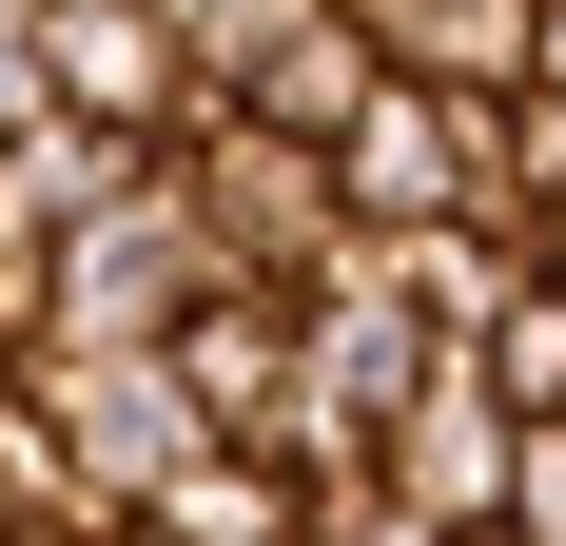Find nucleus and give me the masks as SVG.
<instances>
[{
  "label": "nucleus",
  "instance_id": "obj_1",
  "mask_svg": "<svg viewBox=\"0 0 566 546\" xmlns=\"http://www.w3.org/2000/svg\"><path fill=\"white\" fill-rule=\"evenodd\" d=\"M234 293V254H216V216H196V176H137L117 216H78L40 254V351H176V332Z\"/></svg>",
  "mask_w": 566,
  "mask_h": 546
},
{
  "label": "nucleus",
  "instance_id": "obj_5",
  "mask_svg": "<svg viewBox=\"0 0 566 546\" xmlns=\"http://www.w3.org/2000/svg\"><path fill=\"white\" fill-rule=\"evenodd\" d=\"M333 196H352V234H450V216H489V117L391 78V98L333 137Z\"/></svg>",
  "mask_w": 566,
  "mask_h": 546
},
{
  "label": "nucleus",
  "instance_id": "obj_14",
  "mask_svg": "<svg viewBox=\"0 0 566 546\" xmlns=\"http://www.w3.org/2000/svg\"><path fill=\"white\" fill-rule=\"evenodd\" d=\"M509 546H566V430H527V489H509Z\"/></svg>",
  "mask_w": 566,
  "mask_h": 546
},
{
  "label": "nucleus",
  "instance_id": "obj_3",
  "mask_svg": "<svg viewBox=\"0 0 566 546\" xmlns=\"http://www.w3.org/2000/svg\"><path fill=\"white\" fill-rule=\"evenodd\" d=\"M196 216H216V254H234V293H313V273L352 254V196H333V157L313 137H274V117H216L196 137Z\"/></svg>",
  "mask_w": 566,
  "mask_h": 546
},
{
  "label": "nucleus",
  "instance_id": "obj_9",
  "mask_svg": "<svg viewBox=\"0 0 566 546\" xmlns=\"http://www.w3.org/2000/svg\"><path fill=\"white\" fill-rule=\"evenodd\" d=\"M137 176H157V157H117L98 117H40V137L0 157V254H59V234H78V216H117Z\"/></svg>",
  "mask_w": 566,
  "mask_h": 546
},
{
  "label": "nucleus",
  "instance_id": "obj_6",
  "mask_svg": "<svg viewBox=\"0 0 566 546\" xmlns=\"http://www.w3.org/2000/svg\"><path fill=\"white\" fill-rule=\"evenodd\" d=\"M371 254H391V293L430 313V351H489V332L547 293V234H527L509 196H489V216H450V234H371Z\"/></svg>",
  "mask_w": 566,
  "mask_h": 546
},
{
  "label": "nucleus",
  "instance_id": "obj_21",
  "mask_svg": "<svg viewBox=\"0 0 566 546\" xmlns=\"http://www.w3.org/2000/svg\"><path fill=\"white\" fill-rule=\"evenodd\" d=\"M0 546H20V527H0Z\"/></svg>",
  "mask_w": 566,
  "mask_h": 546
},
{
  "label": "nucleus",
  "instance_id": "obj_2",
  "mask_svg": "<svg viewBox=\"0 0 566 546\" xmlns=\"http://www.w3.org/2000/svg\"><path fill=\"white\" fill-rule=\"evenodd\" d=\"M509 489H527V410L450 351V371L371 430V507H391V527H430V546H489V527H509Z\"/></svg>",
  "mask_w": 566,
  "mask_h": 546
},
{
  "label": "nucleus",
  "instance_id": "obj_10",
  "mask_svg": "<svg viewBox=\"0 0 566 546\" xmlns=\"http://www.w3.org/2000/svg\"><path fill=\"white\" fill-rule=\"evenodd\" d=\"M137 546H313V489L254 469V449H216V469H176V489L137 507Z\"/></svg>",
  "mask_w": 566,
  "mask_h": 546
},
{
  "label": "nucleus",
  "instance_id": "obj_19",
  "mask_svg": "<svg viewBox=\"0 0 566 546\" xmlns=\"http://www.w3.org/2000/svg\"><path fill=\"white\" fill-rule=\"evenodd\" d=\"M352 20H371V0H352Z\"/></svg>",
  "mask_w": 566,
  "mask_h": 546
},
{
  "label": "nucleus",
  "instance_id": "obj_18",
  "mask_svg": "<svg viewBox=\"0 0 566 546\" xmlns=\"http://www.w3.org/2000/svg\"><path fill=\"white\" fill-rule=\"evenodd\" d=\"M547 273H566V234H547Z\"/></svg>",
  "mask_w": 566,
  "mask_h": 546
},
{
  "label": "nucleus",
  "instance_id": "obj_15",
  "mask_svg": "<svg viewBox=\"0 0 566 546\" xmlns=\"http://www.w3.org/2000/svg\"><path fill=\"white\" fill-rule=\"evenodd\" d=\"M527 98H566V0H547V40H527Z\"/></svg>",
  "mask_w": 566,
  "mask_h": 546
},
{
  "label": "nucleus",
  "instance_id": "obj_11",
  "mask_svg": "<svg viewBox=\"0 0 566 546\" xmlns=\"http://www.w3.org/2000/svg\"><path fill=\"white\" fill-rule=\"evenodd\" d=\"M469 371L509 390L527 430H566V273H547V293H527V313H509V332H489V351H469Z\"/></svg>",
  "mask_w": 566,
  "mask_h": 546
},
{
  "label": "nucleus",
  "instance_id": "obj_8",
  "mask_svg": "<svg viewBox=\"0 0 566 546\" xmlns=\"http://www.w3.org/2000/svg\"><path fill=\"white\" fill-rule=\"evenodd\" d=\"M371 40H391L410 98L509 117V98H527V40H547V0H371Z\"/></svg>",
  "mask_w": 566,
  "mask_h": 546
},
{
  "label": "nucleus",
  "instance_id": "obj_4",
  "mask_svg": "<svg viewBox=\"0 0 566 546\" xmlns=\"http://www.w3.org/2000/svg\"><path fill=\"white\" fill-rule=\"evenodd\" d=\"M20 390L59 410V449H78V489H98V527H137V507H157L176 469H216V430H196V390H176V351H40Z\"/></svg>",
  "mask_w": 566,
  "mask_h": 546
},
{
  "label": "nucleus",
  "instance_id": "obj_20",
  "mask_svg": "<svg viewBox=\"0 0 566 546\" xmlns=\"http://www.w3.org/2000/svg\"><path fill=\"white\" fill-rule=\"evenodd\" d=\"M0 390H20V371H0Z\"/></svg>",
  "mask_w": 566,
  "mask_h": 546
},
{
  "label": "nucleus",
  "instance_id": "obj_12",
  "mask_svg": "<svg viewBox=\"0 0 566 546\" xmlns=\"http://www.w3.org/2000/svg\"><path fill=\"white\" fill-rule=\"evenodd\" d=\"M489 196H509L527 234H566V98H509V117H489Z\"/></svg>",
  "mask_w": 566,
  "mask_h": 546
},
{
  "label": "nucleus",
  "instance_id": "obj_16",
  "mask_svg": "<svg viewBox=\"0 0 566 546\" xmlns=\"http://www.w3.org/2000/svg\"><path fill=\"white\" fill-rule=\"evenodd\" d=\"M176 20H196V40H216V20H254V0H176Z\"/></svg>",
  "mask_w": 566,
  "mask_h": 546
},
{
  "label": "nucleus",
  "instance_id": "obj_13",
  "mask_svg": "<svg viewBox=\"0 0 566 546\" xmlns=\"http://www.w3.org/2000/svg\"><path fill=\"white\" fill-rule=\"evenodd\" d=\"M40 117H59V78H40V0H0V157H20Z\"/></svg>",
  "mask_w": 566,
  "mask_h": 546
},
{
  "label": "nucleus",
  "instance_id": "obj_17",
  "mask_svg": "<svg viewBox=\"0 0 566 546\" xmlns=\"http://www.w3.org/2000/svg\"><path fill=\"white\" fill-rule=\"evenodd\" d=\"M78 546H137V527H78Z\"/></svg>",
  "mask_w": 566,
  "mask_h": 546
},
{
  "label": "nucleus",
  "instance_id": "obj_7",
  "mask_svg": "<svg viewBox=\"0 0 566 546\" xmlns=\"http://www.w3.org/2000/svg\"><path fill=\"white\" fill-rule=\"evenodd\" d=\"M176 390H196V430L293 469V293H216V313L176 332Z\"/></svg>",
  "mask_w": 566,
  "mask_h": 546
}]
</instances>
